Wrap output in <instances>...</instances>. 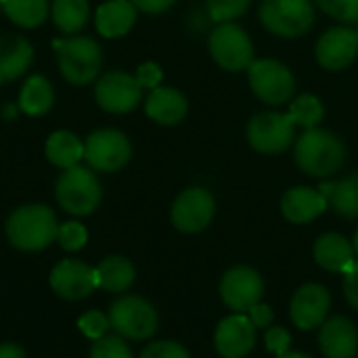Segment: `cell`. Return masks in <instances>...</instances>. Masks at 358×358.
I'll list each match as a JSON object with an SVG mask.
<instances>
[{
    "mask_svg": "<svg viewBox=\"0 0 358 358\" xmlns=\"http://www.w3.org/2000/svg\"><path fill=\"white\" fill-rule=\"evenodd\" d=\"M4 231L13 248L21 252H40L57 239L59 222L48 206L29 203L17 208L8 216Z\"/></svg>",
    "mask_w": 358,
    "mask_h": 358,
    "instance_id": "1",
    "label": "cell"
},
{
    "mask_svg": "<svg viewBox=\"0 0 358 358\" xmlns=\"http://www.w3.org/2000/svg\"><path fill=\"white\" fill-rule=\"evenodd\" d=\"M294 157L298 168L308 176L327 178L344 166L346 147L334 132L313 128L304 130V134L296 141Z\"/></svg>",
    "mask_w": 358,
    "mask_h": 358,
    "instance_id": "2",
    "label": "cell"
},
{
    "mask_svg": "<svg viewBox=\"0 0 358 358\" xmlns=\"http://www.w3.org/2000/svg\"><path fill=\"white\" fill-rule=\"evenodd\" d=\"M57 63L61 76L73 84L84 86L99 78L103 67V50L99 42L90 36H71L55 42Z\"/></svg>",
    "mask_w": 358,
    "mask_h": 358,
    "instance_id": "3",
    "label": "cell"
},
{
    "mask_svg": "<svg viewBox=\"0 0 358 358\" xmlns=\"http://www.w3.org/2000/svg\"><path fill=\"white\" fill-rule=\"evenodd\" d=\"M101 182L92 168L88 166H73L63 170L55 185V197L59 206L71 216H88L101 203Z\"/></svg>",
    "mask_w": 358,
    "mask_h": 358,
    "instance_id": "4",
    "label": "cell"
},
{
    "mask_svg": "<svg viewBox=\"0 0 358 358\" xmlns=\"http://www.w3.org/2000/svg\"><path fill=\"white\" fill-rule=\"evenodd\" d=\"M260 21L281 38H298L313 27L315 6L310 0H262Z\"/></svg>",
    "mask_w": 358,
    "mask_h": 358,
    "instance_id": "5",
    "label": "cell"
},
{
    "mask_svg": "<svg viewBox=\"0 0 358 358\" xmlns=\"http://www.w3.org/2000/svg\"><path fill=\"white\" fill-rule=\"evenodd\" d=\"M132 157L128 136L115 128H99L84 141V159L94 172H117Z\"/></svg>",
    "mask_w": 358,
    "mask_h": 358,
    "instance_id": "6",
    "label": "cell"
},
{
    "mask_svg": "<svg viewBox=\"0 0 358 358\" xmlns=\"http://www.w3.org/2000/svg\"><path fill=\"white\" fill-rule=\"evenodd\" d=\"M248 76L254 94L266 105H283L296 90L294 73L275 59H254Z\"/></svg>",
    "mask_w": 358,
    "mask_h": 358,
    "instance_id": "7",
    "label": "cell"
},
{
    "mask_svg": "<svg viewBox=\"0 0 358 358\" xmlns=\"http://www.w3.org/2000/svg\"><path fill=\"white\" fill-rule=\"evenodd\" d=\"M212 59L227 71H243L254 61V44L245 29L237 23H218L210 34Z\"/></svg>",
    "mask_w": 358,
    "mask_h": 358,
    "instance_id": "8",
    "label": "cell"
},
{
    "mask_svg": "<svg viewBox=\"0 0 358 358\" xmlns=\"http://www.w3.org/2000/svg\"><path fill=\"white\" fill-rule=\"evenodd\" d=\"M111 327L128 340H147L157 331L155 308L138 296H122L109 310Z\"/></svg>",
    "mask_w": 358,
    "mask_h": 358,
    "instance_id": "9",
    "label": "cell"
},
{
    "mask_svg": "<svg viewBox=\"0 0 358 358\" xmlns=\"http://www.w3.org/2000/svg\"><path fill=\"white\" fill-rule=\"evenodd\" d=\"M294 138H296V124L287 113L264 111L254 115L248 124L250 145L266 155H277L287 151Z\"/></svg>",
    "mask_w": 358,
    "mask_h": 358,
    "instance_id": "10",
    "label": "cell"
},
{
    "mask_svg": "<svg viewBox=\"0 0 358 358\" xmlns=\"http://www.w3.org/2000/svg\"><path fill=\"white\" fill-rule=\"evenodd\" d=\"M94 99L107 113H128L143 101V86L132 73L107 71L94 84Z\"/></svg>",
    "mask_w": 358,
    "mask_h": 358,
    "instance_id": "11",
    "label": "cell"
},
{
    "mask_svg": "<svg viewBox=\"0 0 358 358\" xmlns=\"http://www.w3.org/2000/svg\"><path fill=\"white\" fill-rule=\"evenodd\" d=\"M214 212H216V203L212 193L201 187H191L174 199L170 218L178 231L199 233L212 222Z\"/></svg>",
    "mask_w": 358,
    "mask_h": 358,
    "instance_id": "12",
    "label": "cell"
},
{
    "mask_svg": "<svg viewBox=\"0 0 358 358\" xmlns=\"http://www.w3.org/2000/svg\"><path fill=\"white\" fill-rule=\"evenodd\" d=\"M262 292H264L262 277L250 266H235L220 281L222 302L239 315L250 313L260 302Z\"/></svg>",
    "mask_w": 358,
    "mask_h": 358,
    "instance_id": "13",
    "label": "cell"
},
{
    "mask_svg": "<svg viewBox=\"0 0 358 358\" xmlns=\"http://www.w3.org/2000/svg\"><path fill=\"white\" fill-rule=\"evenodd\" d=\"M50 287L59 298H65L71 302L84 300L99 287L96 268L76 258L61 260L50 273Z\"/></svg>",
    "mask_w": 358,
    "mask_h": 358,
    "instance_id": "14",
    "label": "cell"
},
{
    "mask_svg": "<svg viewBox=\"0 0 358 358\" xmlns=\"http://www.w3.org/2000/svg\"><path fill=\"white\" fill-rule=\"evenodd\" d=\"M358 55V34L346 25L327 29L317 42V61L329 71L348 67Z\"/></svg>",
    "mask_w": 358,
    "mask_h": 358,
    "instance_id": "15",
    "label": "cell"
},
{
    "mask_svg": "<svg viewBox=\"0 0 358 358\" xmlns=\"http://www.w3.org/2000/svg\"><path fill=\"white\" fill-rule=\"evenodd\" d=\"M216 350L222 358H243L254 350L256 327L245 315H231L220 321L214 336Z\"/></svg>",
    "mask_w": 358,
    "mask_h": 358,
    "instance_id": "16",
    "label": "cell"
},
{
    "mask_svg": "<svg viewBox=\"0 0 358 358\" xmlns=\"http://www.w3.org/2000/svg\"><path fill=\"white\" fill-rule=\"evenodd\" d=\"M331 306L329 292L319 283H308L292 298V321L298 329H317L325 323Z\"/></svg>",
    "mask_w": 358,
    "mask_h": 358,
    "instance_id": "17",
    "label": "cell"
},
{
    "mask_svg": "<svg viewBox=\"0 0 358 358\" xmlns=\"http://www.w3.org/2000/svg\"><path fill=\"white\" fill-rule=\"evenodd\" d=\"M321 350L327 358H357L358 329L346 317H334L321 325Z\"/></svg>",
    "mask_w": 358,
    "mask_h": 358,
    "instance_id": "18",
    "label": "cell"
},
{
    "mask_svg": "<svg viewBox=\"0 0 358 358\" xmlns=\"http://www.w3.org/2000/svg\"><path fill=\"white\" fill-rule=\"evenodd\" d=\"M327 197L319 189L310 187H294L281 199V212L294 224L313 222L327 210Z\"/></svg>",
    "mask_w": 358,
    "mask_h": 358,
    "instance_id": "19",
    "label": "cell"
},
{
    "mask_svg": "<svg viewBox=\"0 0 358 358\" xmlns=\"http://www.w3.org/2000/svg\"><path fill=\"white\" fill-rule=\"evenodd\" d=\"M34 61V46L21 34L0 36V84L21 78Z\"/></svg>",
    "mask_w": 358,
    "mask_h": 358,
    "instance_id": "20",
    "label": "cell"
},
{
    "mask_svg": "<svg viewBox=\"0 0 358 358\" xmlns=\"http://www.w3.org/2000/svg\"><path fill=\"white\" fill-rule=\"evenodd\" d=\"M187 111L189 103L185 94L170 86H157L145 99V113L162 126H174L182 122L187 117Z\"/></svg>",
    "mask_w": 358,
    "mask_h": 358,
    "instance_id": "21",
    "label": "cell"
},
{
    "mask_svg": "<svg viewBox=\"0 0 358 358\" xmlns=\"http://www.w3.org/2000/svg\"><path fill=\"white\" fill-rule=\"evenodd\" d=\"M136 6L132 0H107L94 10V25L103 38H122L136 23Z\"/></svg>",
    "mask_w": 358,
    "mask_h": 358,
    "instance_id": "22",
    "label": "cell"
},
{
    "mask_svg": "<svg viewBox=\"0 0 358 358\" xmlns=\"http://www.w3.org/2000/svg\"><path fill=\"white\" fill-rule=\"evenodd\" d=\"M355 245L338 233H325L315 243L317 264L331 273L344 275L355 264Z\"/></svg>",
    "mask_w": 358,
    "mask_h": 358,
    "instance_id": "23",
    "label": "cell"
},
{
    "mask_svg": "<svg viewBox=\"0 0 358 358\" xmlns=\"http://www.w3.org/2000/svg\"><path fill=\"white\" fill-rule=\"evenodd\" d=\"M55 105V90L48 78H44L42 73H34L29 76L21 90H19V99H17V109L29 117H40L46 115Z\"/></svg>",
    "mask_w": 358,
    "mask_h": 358,
    "instance_id": "24",
    "label": "cell"
},
{
    "mask_svg": "<svg viewBox=\"0 0 358 358\" xmlns=\"http://www.w3.org/2000/svg\"><path fill=\"white\" fill-rule=\"evenodd\" d=\"M44 155L52 166L69 170L84 159V143L71 130H57L46 138Z\"/></svg>",
    "mask_w": 358,
    "mask_h": 358,
    "instance_id": "25",
    "label": "cell"
},
{
    "mask_svg": "<svg viewBox=\"0 0 358 358\" xmlns=\"http://www.w3.org/2000/svg\"><path fill=\"white\" fill-rule=\"evenodd\" d=\"M134 266L124 256H109L96 266V283L105 292L122 294L134 283Z\"/></svg>",
    "mask_w": 358,
    "mask_h": 358,
    "instance_id": "26",
    "label": "cell"
},
{
    "mask_svg": "<svg viewBox=\"0 0 358 358\" xmlns=\"http://www.w3.org/2000/svg\"><path fill=\"white\" fill-rule=\"evenodd\" d=\"M319 191L338 214L344 218H358V174H350L338 182H323Z\"/></svg>",
    "mask_w": 358,
    "mask_h": 358,
    "instance_id": "27",
    "label": "cell"
},
{
    "mask_svg": "<svg viewBox=\"0 0 358 358\" xmlns=\"http://www.w3.org/2000/svg\"><path fill=\"white\" fill-rule=\"evenodd\" d=\"M0 4L8 21L21 29L40 27L50 15L48 0H0Z\"/></svg>",
    "mask_w": 358,
    "mask_h": 358,
    "instance_id": "28",
    "label": "cell"
},
{
    "mask_svg": "<svg viewBox=\"0 0 358 358\" xmlns=\"http://www.w3.org/2000/svg\"><path fill=\"white\" fill-rule=\"evenodd\" d=\"M90 17L88 0H52L50 19L63 34H78Z\"/></svg>",
    "mask_w": 358,
    "mask_h": 358,
    "instance_id": "29",
    "label": "cell"
},
{
    "mask_svg": "<svg viewBox=\"0 0 358 358\" xmlns=\"http://www.w3.org/2000/svg\"><path fill=\"white\" fill-rule=\"evenodd\" d=\"M287 115L292 117V122L304 130H313L321 124L323 115H325V107L319 101V96L315 94H302L298 96L292 105Z\"/></svg>",
    "mask_w": 358,
    "mask_h": 358,
    "instance_id": "30",
    "label": "cell"
},
{
    "mask_svg": "<svg viewBox=\"0 0 358 358\" xmlns=\"http://www.w3.org/2000/svg\"><path fill=\"white\" fill-rule=\"evenodd\" d=\"M252 0H208V13L216 23H231L250 8Z\"/></svg>",
    "mask_w": 358,
    "mask_h": 358,
    "instance_id": "31",
    "label": "cell"
},
{
    "mask_svg": "<svg viewBox=\"0 0 358 358\" xmlns=\"http://www.w3.org/2000/svg\"><path fill=\"white\" fill-rule=\"evenodd\" d=\"M57 241L65 252H78V250H82L86 245L88 231H86V227H82V222L69 220L65 224H59Z\"/></svg>",
    "mask_w": 358,
    "mask_h": 358,
    "instance_id": "32",
    "label": "cell"
},
{
    "mask_svg": "<svg viewBox=\"0 0 358 358\" xmlns=\"http://www.w3.org/2000/svg\"><path fill=\"white\" fill-rule=\"evenodd\" d=\"M90 358H134L122 336H105L94 342Z\"/></svg>",
    "mask_w": 358,
    "mask_h": 358,
    "instance_id": "33",
    "label": "cell"
},
{
    "mask_svg": "<svg viewBox=\"0 0 358 358\" xmlns=\"http://www.w3.org/2000/svg\"><path fill=\"white\" fill-rule=\"evenodd\" d=\"M323 13L342 21V23H357L358 0H315Z\"/></svg>",
    "mask_w": 358,
    "mask_h": 358,
    "instance_id": "34",
    "label": "cell"
},
{
    "mask_svg": "<svg viewBox=\"0 0 358 358\" xmlns=\"http://www.w3.org/2000/svg\"><path fill=\"white\" fill-rule=\"evenodd\" d=\"M78 327L82 329V334H84L86 338H90V340H101V338H105V334H107V329L111 327V323H109V317H105L103 313L90 310V313H86V315L80 317Z\"/></svg>",
    "mask_w": 358,
    "mask_h": 358,
    "instance_id": "35",
    "label": "cell"
},
{
    "mask_svg": "<svg viewBox=\"0 0 358 358\" xmlns=\"http://www.w3.org/2000/svg\"><path fill=\"white\" fill-rule=\"evenodd\" d=\"M141 358H191L187 348L176 342H155L149 344Z\"/></svg>",
    "mask_w": 358,
    "mask_h": 358,
    "instance_id": "36",
    "label": "cell"
},
{
    "mask_svg": "<svg viewBox=\"0 0 358 358\" xmlns=\"http://www.w3.org/2000/svg\"><path fill=\"white\" fill-rule=\"evenodd\" d=\"M264 342H266V350L277 355V357L289 352V348H292V336L285 327H271L266 331Z\"/></svg>",
    "mask_w": 358,
    "mask_h": 358,
    "instance_id": "37",
    "label": "cell"
},
{
    "mask_svg": "<svg viewBox=\"0 0 358 358\" xmlns=\"http://www.w3.org/2000/svg\"><path fill=\"white\" fill-rule=\"evenodd\" d=\"M136 80H138V84L143 86V88H157L159 84H162V78H164V71H162V67L157 65V63H153V61H147V63H143V65H138V69H136V76H134Z\"/></svg>",
    "mask_w": 358,
    "mask_h": 358,
    "instance_id": "38",
    "label": "cell"
},
{
    "mask_svg": "<svg viewBox=\"0 0 358 358\" xmlns=\"http://www.w3.org/2000/svg\"><path fill=\"white\" fill-rule=\"evenodd\" d=\"M344 294L346 300L358 310V260L344 273Z\"/></svg>",
    "mask_w": 358,
    "mask_h": 358,
    "instance_id": "39",
    "label": "cell"
},
{
    "mask_svg": "<svg viewBox=\"0 0 358 358\" xmlns=\"http://www.w3.org/2000/svg\"><path fill=\"white\" fill-rule=\"evenodd\" d=\"M178 0H132L136 10L147 13V15H162L168 8H172Z\"/></svg>",
    "mask_w": 358,
    "mask_h": 358,
    "instance_id": "40",
    "label": "cell"
},
{
    "mask_svg": "<svg viewBox=\"0 0 358 358\" xmlns=\"http://www.w3.org/2000/svg\"><path fill=\"white\" fill-rule=\"evenodd\" d=\"M250 321L254 323V327H258V329H264V327H271L273 325V321H275V315H273V310H271V306H266V304H256L252 310H250Z\"/></svg>",
    "mask_w": 358,
    "mask_h": 358,
    "instance_id": "41",
    "label": "cell"
},
{
    "mask_svg": "<svg viewBox=\"0 0 358 358\" xmlns=\"http://www.w3.org/2000/svg\"><path fill=\"white\" fill-rule=\"evenodd\" d=\"M0 358H27L17 344H0Z\"/></svg>",
    "mask_w": 358,
    "mask_h": 358,
    "instance_id": "42",
    "label": "cell"
},
{
    "mask_svg": "<svg viewBox=\"0 0 358 358\" xmlns=\"http://www.w3.org/2000/svg\"><path fill=\"white\" fill-rule=\"evenodd\" d=\"M277 358H310V357H306V355H302V352H285V355H281V357H277Z\"/></svg>",
    "mask_w": 358,
    "mask_h": 358,
    "instance_id": "43",
    "label": "cell"
},
{
    "mask_svg": "<svg viewBox=\"0 0 358 358\" xmlns=\"http://www.w3.org/2000/svg\"><path fill=\"white\" fill-rule=\"evenodd\" d=\"M352 245H355V252L358 254V231H357V235H355V243H352Z\"/></svg>",
    "mask_w": 358,
    "mask_h": 358,
    "instance_id": "44",
    "label": "cell"
}]
</instances>
